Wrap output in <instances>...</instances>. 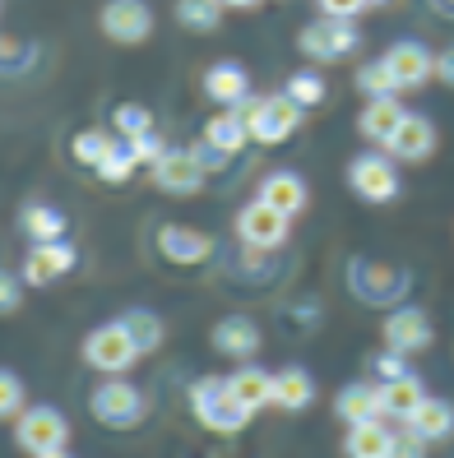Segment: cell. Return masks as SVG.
I'll use <instances>...</instances> for the list:
<instances>
[{"mask_svg": "<svg viewBox=\"0 0 454 458\" xmlns=\"http://www.w3.org/2000/svg\"><path fill=\"white\" fill-rule=\"evenodd\" d=\"M191 412L200 417L204 430H213V436H242L255 417L236 403V394L227 389L223 375H204V380L191 385Z\"/></svg>", "mask_w": 454, "mask_h": 458, "instance_id": "6da1fadb", "label": "cell"}, {"mask_svg": "<svg viewBox=\"0 0 454 458\" xmlns=\"http://www.w3.org/2000/svg\"><path fill=\"white\" fill-rule=\"evenodd\" d=\"M236 116L246 121V134L255 144H283V140H292V130L302 125L306 112L297 102H287L283 93H274V98H246L236 106Z\"/></svg>", "mask_w": 454, "mask_h": 458, "instance_id": "7a4b0ae2", "label": "cell"}, {"mask_svg": "<svg viewBox=\"0 0 454 458\" xmlns=\"http://www.w3.org/2000/svg\"><path fill=\"white\" fill-rule=\"evenodd\" d=\"M14 440H19L23 454H33V458L38 454H61L70 445V421H65V412L38 403V408H23L14 417Z\"/></svg>", "mask_w": 454, "mask_h": 458, "instance_id": "3957f363", "label": "cell"}, {"mask_svg": "<svg viewBox=\"0 0 454 458\" xmlns=\"http://www.w3.org/2000/svg\"><path fill=\"white\" fill-rule=\"evenodd\" d=\"M89 408L102 426H112V430H135L144 421V394L121 380V375H112V380H102L89 398Z\"/></svg>", "mask_w": 454, "mask_h": 458, "instance_id": "277c9868", "label": "cell"}, {"mask_svg": "<svg viewBox=\"0 0 454 458\" xmlns=\"http://www.w3.org/2000/svg\"><path fill=\"white\" fill-rule=\"evenodd\" d=\"M84 361L102 375H125L130 366L140 361V347L135 338L125 334L121 319H112V325H98L89 338H84Z\"/></svg>", "mask_w": 454, "mask_h": 458, "instance_id": "5b68a950", "label": "cell"}, {"mask_svg": "<svg viewBox=\"0 0 454 458\" xmlns=\"http://www.w3.org/2000/svg\"><path fill=\"white\" fill-rule=\"evenodd\" d=\"M357 42H362V38H357V29H353V19H325V14H320L315 23H306V29L297 33L302 56H311V61H320V65L353 56Z\"/></svg>", "mask_w": 454, "mask_h": 458, "instance_id": "8992f818", "label": "cell"}, {"mask_svg": "<svg viewBox=\"0 0 454 458\" xmlns=\"http://www.w3.org/2000/svg\"><path fill=\"white\" fill-rule=\"evenodd\" d=\"M381 65L390 70L398 93H404V89H426V84H432V74H436V56L422 42H394L381 56Z\"/></svg>", "mask_w": 454, "mask_h": 458, "instance_id": "52a82bcc", "label": "cell"}, {"mask_svg": "<svg viewBox=\"0 0 454 458\" xmlns=\"http://www.w3.org/2000/svg\"><path fill=\"white\" fill-rule=\"evenodd\" d=\"M353 292L371 306H394V301H404V292H408V274H398L394 264L357 259L353 264Z\"/></svg>", "mask_w": 454, "mask_h": 458, "instance_id": "ba28073f", "label": "cell"}, {"mask_svg": "<svg viewBox=\"0 0 454 458\" xmlns=\"http://www.w3.org/2000/svg\"><path fill=\"white\" fill-rule=\"evenodd\" d=\"M348 185L366 204H390L398 195V172H394L390 157L362 153V157H353V167H348Z\"/></svg>", "mask_w": 454, "mask_h": 458, "instance_id": "9c48e42d", "label": "cell"}, {"mask_svg": "<svg viewBox=\"0 0 454 458\" xmlns=\"http://www.w3.org/2000/svg\"><path fill=\"white\" fill-rule=\"evenodd\" d=\"M102 33L121 47H140L153 33V10L144 0H107L102 5Z\"/></svg>", "mask_w": 454, "mask_h": 458, "instance_id": "30bf717a", "label": "cell"}, {"mask_svg": "<svg viewBox=\"0 0 454 458\" xmlns=\"http://www.w3.org/2000/svg\"><path fill=\"white\" fill-rule=\"evenodd\" d=\"M287 223L292 218H283V213H274L270 204H246L242 213H236V236L246 241L251 250H278L283 241H287Z\"/></svg>", "mask_w": 454, "mask_h": 458, "instance_id": "8fae6325", "label": "cell"}, {"mask_svg": "<svg viewBox=\"0 0 454 458\" xmlns=\"http://www.w3.org/2000/svg\"><path fill=\"white\" fill-rule=\"evenodd\" d=\"M436 329H432V319H426L422 306H398L390 319H385V347L390 352H422V347H432Z\"/></svg>", "mask_w": 454, "mask_h": 458, "instance_id": "7c38bea8", "label": "cell"}, {"mask_svg": "<svg viewBox=\"0 0 454 458\" xmlns=\"http://www.w3.org/2000/svg\"><path fill=\"white\" fill-rule=\"evenodd\" d=\"M204 176H209V172L195 163L191 148H167V153L153 163V181L163 185L167 195H195L200 185H204Z\"/></svg>", "mask_w": 454, "mask_h": 458, "instance_id": "4fadbf2b", "label": "cell"}, {"mask_svg": "<svg viewBox=\"0 0 454 458\" xmlns=\"http://www.w3.org/2000/svg\"><path fill=\"white\" fill-rule=\"evenodd\" d=\"M158 255L181 264V268H195L213 255V236L195 232V227H181V223H167L163 232H158Z\"/></svg>", "mask_w": 454, "mask_h": 458, "instance_id": "5bb4252c", "label": "cell"}, {"mask_svg": "<svg viewBox=\"0 0 454 458\" xmlns=\"http://www.w3.org/2000/svg\"><path fill=\"white\" fill-rule=\"evenodd\" d=\"M213 352H223L232 361H251L260 352V325L251 315H227L213 325Z\"/></svg>", "mask_w": 454, "mask_h": 458, "instance_id": "9a60e30c", "label": "cell"}, {"mask_svg": "<svg viewBox=\"0 0 454 458\" xmlns=\"http://www.w3.org/2000/svg\"><path fill=\"white\" fill-rule=\"evenodd\" d=\"M70 268H74V246L70 241H47V246H33L29 259H23V283L47 287V283L65 278Z\"/></svg>", "mask_w": 454, "mask_h": 458, "instance_id": "2e32d148", "label": "cell"}, {"mask_svg": "<svg viewBox=\"0 0 454 458\" xmlns=\"http://www.w3.org/2000/svg\"><path fill=\"white\" fill-rule=\"evenodd\" d=\"M204 93L223 106V112H236L246 98H251V74L236 65V61H218L204 70Z\"/></svg>", "mask_w": 454, "mask_h": 458, "instance_id": "e0dca14e", "label": "cell"}, {"mask_svg": "<svg viewBox=\"0 0 454 458\" xmlns=\"http://www.w3.org/2000/svg\"><path fill=\"white\" fill-rule=\"evenodd\" d=\"M394 157H404V163H426V157L436 153V125L426 121V116H404L398 121V130H394V140L385 144Z\"/></svg>", "mask_w": 454, "mask_h": 458, "instance_id": "ac0fdd59", "label": "cell"}, {"mask_svg": "<svg viewBox=\"0 0 454 458\" xmlns=\"http://www.w3.org/2000/svg\"><path fill=\"white\" fill-rule=\"evenodd\" d=\"M417 440H426V445H436V440H450L454 436V403L450 398H432L426 394L417 408L408 412V421H404Z\"/></svg>", "mask_w": 454, "mask_h": 458, "instance_id": "d6986e66", "label": "cell"}, {"mask_svg": "<svg viewBox=\"0 0 454 458\" xmlns=\"http://www.w3.org/2000/svg\"><path fill=\"white\" fill-rule=\"evenodd\" d=\"M306 181L297 172H270L260 185V204H270L274 213H283V218H297V213L306 208Z\"/></svg>", "mask_w": 454, "mask_h": 458, "instance_id": "ffe728a7", "label": "cell"}, {"mask_svg": "<svg viewBox=\"0 0 454 458\" xmlns=\"http://www.w3.org/2000/svg\"><path fill=\"white\" fill-rule=\"evenodd\" d=\"M404 116L408 112H404V102H398V98H371L362 106V116H357V130H362V140H371V144H390Z\"/></svg>", "mask_w": 454, "mask_h": 458, "instance_id": "44dd1931", "label": "cell"}, {"mask_svg": "<svg viewBox=\"0 0 454 458\" xmlns=\"http://www.w3.org/2000/svg\"><path fill=\"white\" fill-rule=\"evenodd\" d=\"M227 389L236 394V403H242L246 412H260V408H270V403H274V375L246 361L236 375H227Z\"/></svg>", "mask_w": 454, "mask_h": 458, "instance_id": "7402d4cb", "label": "cell"}, {"mask_svg": "<svg viewBox=\"0 0 454 458\" xmlns=\"http://www.w3.org/2000/svg\"><path fill=\"white\" fill-rule=\"evenodd\" d=\"M334 412L348 421V426H357V421H381V417H385V412H381V389L366 385V380H353L348 389L334 398Z\"/></svg>", "mask_w": 454, "mask_h": 458, "instance_id": "603a6c76", "label": "cell"}, {"mask_svg": "<svg viewBox=\"0 0 454 458\" xmlns=\"http://www.w3.org/2000/svg\"><path fill=\"white\" fill-rule=\"evenodd\" d=\"M311 403H315V380L302 366H287V370L274 375V408L302 412V408H311Z\"/></svg>", "mask_w": 454, "mask_h": 458, "instance_id": "cb8c5ba5", "label": "cell"}, {"mask_svg": "<svg viewBox=\"0 0 454 458\" xmlns=\"http://www.w3.org/2000/svg\"><path fill=\"white\" fill-rule=\"evenodd\" d=\"M390 440H394V430L385 421H357V426H348L343 454L348 458H390Z\"/></svg>", "mask_w": 454, "mask_h": 458, "instance_id": "d4e9b609", "label": "cell"}, {"mask_svg": "<svg viewBox=\"0 0 454 458\" xmlns=\"http://www.w3.org/2000/svg\"><path fill=\"white\" fill-rule=\"evenodd\" d=\"M426 398V389H422V380L408 370V375H398V380H385L381 385V412L385 417H398V421H408V412L417 408V403Z\"/></svg>", "mask_w": 454, "mask_h": 458, "instance_id": "484cf974", "label": "cell"}, {"mask_svg": "<svg viewBox=\"0 0 454 458\" xmlns=\"http://www.w3.org/2000/svg\"><path fill=\"white\" fill-rule=\"evenodd\" d=\"M204 140L218 148L223 157H236L246 144H251V134H246V121L236 116V112H218L209 125H204Z\"/></svg>", "mask_w": 454, "mask_h": 458, "instance_id": "4316f807", "label": "cell"}, {"mask_svg": "<svg viewBox=\"0 0 454 458\" xmlns=\"http://www.w3.org/2000/svg\"><path fill=\"white\" fill-rule=\"evenodd\" d=\"M23 232L33 236V246L65 241V213L51 208V204H29V208H23Z\"/></svg>", "mask_w": 454, "mask_h": 458, "instance_id": "83f0119b", "label": "cell"}, {"mask_svg": "<svg viewBox=\"0 0 454 458\" xmlns=\"http://www.w3.org/2000/svg\"><path fill=\"white\" fill-rule=\"evenodd\" d=\"M176 23L191 33H213L223 23V5L218 0H176Z\"/></svg>", "mask_w": 454, "mask_h": 458, "instance_id": "f1b7e54d", "label": "cell"}, {"mask_svg": "<svg viewBox=\"0 0 454 458\" xmlns=\"http://www.w3.org/2000/svg\"><path fill=\"white\" fill-rule=\"evenodd\" d=\"M283 98L297 102L302 112H311V106H320V102L330 98V84H325V79H320L315 70H297V74H292L287 84H283Z\"/></svg>", "mask_w": 454, "mask_h": 458, "instance_id": "f546056e", "label": "cell"}, {"mask_svg": "<svg viewBox=\"0 0 454 458\" xmlns=\"http://www.w3.org/2000/svg\"><path fill=\"white\" fill-rule=\"evenodd\" d=\"M121 325H125V334H130V338H135L140 357H144V352H153V347L163 343V319H158L153 310H140V306H135V310H125V315H121Z\"/></svg>", "mask_w": 454, "mask_h": 458, "instance_id": "4dcf8cb0", "label": "cell"}, {"mask_svg": "<svg viewBox=\"0 0 454 458\" xmlns=\"http://www.w3.org/2000/svg\"><path fill=\"white\" fill-rule=\"evenodd\" d=\"M112 148H116V144H112V134H107V130H84V134H74V144H70V153H74L84 167H98Z\"/></svg>", "mask_w": 454, "mask_h": 458, "instance_id": "1f68e13d", "label": "cell"}, {"mask_svg": "<svg viewBox=\"0 0 454 458\" xmlns=\"http://www.w3.org/2000/svg\"><path fill=\"white\" fill-rule=\"evenodd\" d=\"M357 89L366 93V102H371V98H394V93H398V89H394V79H390V70H385L381 61L357 65Z\"/></svg>", "mask_w": 454, "mask_h": 458, "instance_id": "d6a6232c", "label": "cell"}, {"mask_svg": "<svg viewBox=\"0 0 454 458\" xmlns=\"http://www.w3.org/2000/svg\"><path fill=\"white\" fill-rule=\"evenodd\" d=\"M112 121H116V130L125 134V140H135V134H149L153 130V112H149V106H140V102H121Z\"/></svg>", "mask_w": 454, "mask_h": 458, "instance_id": "836d02e7", "label": "cell"}, {"mask_svg": "<svg viewBox=\"0 0 454 458\" xmlns=\"http://www.w3.org/2000/svg\"><path fill=\"white\" fill-rule=\"evenodd\" d=\"M135 167H140V163L130 157V148H112V153H107L93 172H98L107 185H121V181H130V172H135Z\"/></svg>", "mask_w": 454, "mask_h": 458, "instance_id": "e575fe53", "label": "cell"}, {"mask_svg": "<svg viewBox=\"0 0 454 458\" xmlns=\"http://www.w3.org/2000/svg\"><path fill=\"white\" fill-rule=\"evenodd\" d=\"M23 412V380L14 370H0V417H19Z\"/></svg>", "mask_w": 454, "mask_h": 458, "instance_id": "d590c367", "label": "cell"}, {"mask_svg": "<svg viewBox=\"0 0 454 458\" xmlns=\"http://www.w3.org/2000/svg\"><path fill=\"white\" fill-rule=\"evenodd\" d=\"M125 148H130V157H135V163H149V167H153L158 157L167 153V144L158 140V130H149V134H135V140H130Z\"/></svg>", "mask_w": 454, "mask_h": 458, "instance_id": "8d00e7d4", "label": "cell"}, {"mask_svg": "<svg viewBox=\"0 0 454 458\" xmlns=\"http://www.w3.org/2000/svg\"><path fill=\"white\" fill-rule=\"evenodd\" d=\"M390 458H426V440H417L413 430L404 426V430L390 440Z\"/></svg>", "mask_w": 454, "mask_h": 458, "instance_id": "74e56055", "label": "cell"}, {"mask_svg": "<svg viewBox=\"0 0 454 458\" xmlns=\"http://www.w3.org/2000/svg\"><path fill=\"white\" fill-rule=\"evenodd\" d=\"M19 306H23V283L0 268V315H14Z\"/></svg>", "mask_w": 454, "mask_h": 458, "instance_id": "f35d334b", "label": "cell"}, {"mask_svg": "<svg viewBox=\"0 0 454 458\" xmlns=\"http://www.w3.org/2000/svg\"><path fill=\"white\" fill-rule=\"evenodd\" d=\"M315 5H320V14H325V19H357L371 0H315Z\"/></svg>", "mask_w": 454, "mask_h": 458, "instance_id": "ab89813d", "label": "cell"}, {"mask_svg": "<svg viewBox=\"0 0 454 458\" xmlns=\"http://www.w3.org/2000/svg\"><path fill=\"white\" fill-rule=\"evenodd\" d=\"M371 370L385 375V380H398V375H408L404 366V352H381V357H371Z\"/></svg>", "mask_w": 454, "mask_h": 458, "instance_id": "60d3db41", "label": "cell"}, {"mask_svg": "<svg viewBox=\"0 0 454 458\" xmlns=\"http://www.w3.org/2000/svg\"><path fill=\"white\" fill-rule=\"evenodd\" d=\"M436 79H445V84L454 89V47H445L436 56Z\"/></svg>", "mask_w": 454, "mask_h": 458, "instance_id": "b9f144b4", "label": "cell"}, {"mask_svg": "<svg viewBox=\"0 0 454 458\" xmlns=\"http://www.w3.org/2000/svg\"><path fill=\"white\" fill-rule=\"evenodd\" d=\"M223 10H251V5H260V0H218Z\"/></svg>", "mask_w": 454, "mask_h": 458, "instance_id": "7bdbcfd3", "label": "cell"}, {"mask_svg": "<svg viewBox=\"0 0 454 458\" xmlns=\"http://www.w3.org/2000/svg\"><path fill=\"white\" fill-rule=\"evenodd\" d=\"M38 458H70V454H65V449H61V454H38Z\"/></svg>", "mask_w": 454, "mask_h": 458, "instance_id": "ee69618b", "label": "cell"}]
</instances>
